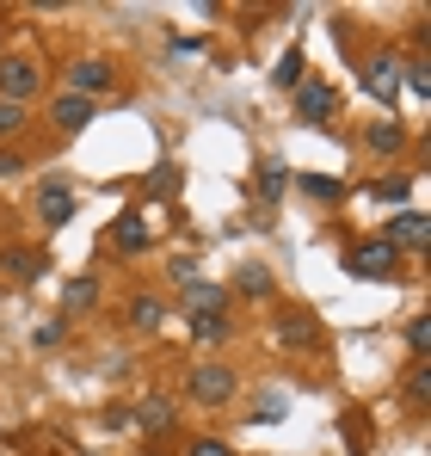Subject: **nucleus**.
<instances>
[{"instance_id":"1","label":"nucleus","mask_w":431,"mask_h":456,"mask_svg":"<svg viewBox=\"0 0 431 456\" xmlns=\"http://www.w3.org/2000/svg\"><path fill=\"white\" fill-rule=\"evenodd\" d=\"M346 272H352L358 284H394V278H401V253L376 234V240H358V247H352Z\"/></svg>"},{"instance_id":"2","label":"nucleus","mask_w":431,"mask_h":456,"mask_svg":"<svg viewBox=\"0 0 431 456\" xmlns=\"http://www.w3.org/2000/svg\"><path fill=\"white\" fill-rule=\"evenodd\" d=\"M234 388H240V370H228L222 358L198 364V370L185 377V395H191L198 407H228V401H234Z\"/></svg>"},{"instance_id":"3","label":"nucleus","mask_w":431,"mask_h":456,"mask_svg":"<svg viewBox=\"0 0 431 456\" xmlns=\"http://www.w3.org/2000/svg\"><path fill=\"white\" fill-rule=\"evenodd\" d=\"M44 93V69L31 56H0V99L6 105H31Z\"/></svg>"},{"instance_id":"4","label":"nucleus","mask_w":431,"mask_h":456,"mask_svg":"<svg viewBox=\"0 0 431 456\" xmlns=\"http://www.w3.org/2000/svg\"><path fill=\"white\" fill-rule=\"evenodd\" d=\"M69 93H80V99H105L111 86H118V69L105 62V56H80V62H69Z\"/></svg>"},{"instance_id":"5","label":"nucleus","mask_w":431,"mask_h":456,"mask_svg":"<svg viewBox=\"0 0 431 456\" xmlns=\"http://www.w3.org/2000/svg\"><path fill=\"white\" fill-rule=\"evenodd\" d=\"M333 105H339V93H333L327 80H302V86H296V118H302V124L321 130V124L333 118Z\"/></svg>"},{"instance_id":"6","label":"nucleus","mask_w":431,"mask_h":456,"mask_svg":"<svg viewBox=\"0 0 431 456\" xmlns=\"http://www.w3.org/2000/svg\"><path fill=\"white\" fill-rule=\"evenodd\" d=\"M278 346H289V352H314L321 346V327H314L308 308H284L278 314Z\"/></svg>"},{"instance_id":"7","label":"nucleus","mask_w":431,"mask_h":456,"mask_svg":"<svg viewBox=\"0 0 431 456\" xmlns=\"http://www.w3.org/2000/svg\"><path fill=\"white\" fill-rule=\"evenodd\" d=\"M148 240H154V228H148L142 204H130V210H118V223H111V247H118V253H142Z\"/></svg>"},{"instance_id":"8","label":"nucleus","mask_w":431,"mask_h":456,"mask_svg":"<svg viewBox=\"0 0 431 456\" xmlns=\"http://www.w3.org/2000/svg\"><path fill=\"white\" fill-rule=\"evenodd\" d=\"M93 111H99V99H80V93H62V99L50 105V124H56L62 136H80V130L93 124Z\"/></svg>"},{"instance_id":"9","label":"nucleus","mask_w":431,"mask_h":456,"mask_svg":"<svg viewBox=\"0 0 431 456\" xmlns=\"http://www.w3.org/2000/svg\"><path fill=\"white\" fill-rule=\"evenodd\" d=\"M37 216H44V228H62V223L74 216L69 179H44V191H37Z\"/></svg>"},{"instance_id":"10","label":"nucleus","mask_w":431,"mask_h":456,"mask_svg":"<svg viewBox=\"0 0 431 456\" xmlns=\"http://www.w3.org/2000/svg\"><path fill=\"white\" fill-rule=\"evenodd\" d=\"M363 86H370L382 105H394V93H401V62H394V56H370V62H363Z\"/></svg>"},{"instance_id":"11","label":"nucleus","mask_w":431,"mask_h":456,"mask_svg":"<svg viewBox=\"0 0 431 456\" xmlns=\"http://www.w3.org/2000/svg\"><path fill=\"white\" fill-rule=\"evenodd\" d=\"M382 240H388L394 253H401V247H426V240H431V223L419 216V210H401V216L388 223V234H382Z\"/></svg>"},{"instance_id":"12","label":"nucleus","mask_w":431,"mask_h":456,"mask_svg":"<svg viewBox=\"0 0 431 456\" xmlns=\"http://www.w3.org/2000/svg\"><path fill=\"white\" fill-rule=\"evenodd\" d=\"M0 272H12L19 284H31V278H44V272H50V259H44L37 247H6V253H0Z\"/></svg>"},{"instance_id":"13","label":"nucleus","mask_w":431,"mask_h":456,"mask_svg":"<svg viewBox=\"0 0 431 456\" xmlns=\"http://www.w3.org/2000/svg\"><path fill=\"white\" fill-rule=\"evenodd\" d=\"M222 303H228V290L210 284V278H191V284H185V308H191V314H222Z\"/></svg>"},{"instance_id":"14","label":"nucleus","mask_w":431,"mask_h":456,"mask_svg":"<svg viewBox=\"0 0 431 456\" xmlns=\"http://www.w3.org/2000/svg\"><path fill=\"white\" fill-rule=\"evenodd\" d=\"M401 142H407V130H401L394 118H382V124H370V130H363V149H370V154H394Z\"/></svg>"},{"instance_id":"15","label":"nucleus","mask_w":431,"mask_h":456,"mask_svg":"<svg viewBox=\"0 0 431 456\" xmlns=\"http://www.w3.org/2000/svg\"><path fill=\"white\" fill-rule=\"evenodd\" d=\"M124 321H130L136 333H148V327H160V321H167V303H160V297H130Z\"/></svg>"},{"instance_id":"16","label":"nucleus","mask_w":431,"mask_h":456,"mask_svg":"<svg viewBox=\"0 0 431 456\" xmlns=\"http://www.w3.org/2000/svg\"><path fill=\"white\" fill-rule=\"evenodd\" d=\"M99 303V278H69V290H62V314H80V308Z\"/></svg>"},{"instance_id":"17","label":"nucleus","mask_w":431,"mask_h":456,"mask_svg":"<svg viewBox=\"0 0 431 456\" xmlns=\"http://www.w3.org/2000/svg\"><path fill=\"white\" fill-rule=\"evenodd\" d=\"M296 185H302L308 198H321V204H333V198H346V179H327V173H296Z\"/></svg>"},{"instance_id":"18","label":"nucleus","mask_w":431,"mask_h":456,"mask_svg":"<svg viewBox=\"0 0 431 456\" xmlns=\"http://www.w3.org/2000/svg\"><path fill=\"white\" fill-rule=\"evenodd\" d=\"M130 426H142V432H167V426H173V407H167V401H142V407L130 413Z\"/></svg>"},{"instance_id":"19","label":"nucleus","mask_w":431,"mask_h":456,"mask_svg":"<svg viewBox=\"0 0 431 456\" xmlns=\"http://www.w3.org/2000/svg\"><path fill=\"white\" fill-rule=\"evenodd\" d=\"M191 339H204V346L228 339V314H191Z\"/></svg>"},{"instance_id":"20","label":"nucleus","mask_w":431,"mask_h":456,"mask_svg":"<svg viewBox=\"0 0 431 456\" xmlns=\"http://www.w3.org/2000/svg\"><path fill=\"white\" fill-rule=\"evenodd\" d=\"M272 80H278L284 93H296V86L308 80V75H302V50H289V56H278V75H272Z\"/></svg>"},{"instance_id":"21","label":"nucleus","mask_w":431,"mask_h":456,"mask_svg":"<svg viewBox=\"0 0 431 456\" xmlns=\"http://www.w3.org/2000/svg\"><path fill=\"white\" fill-rule=\"evenodd\" d=\"M259 198H265V204H278V198H284V167H278V160H265V167H259Z\"/></svg>"},{"instance_id":"22","label":"nucleus","mask_w":431,"mask_h":456,"mask_svg":"<svg viewBox=\"0 0 431 456\" xmlns=\"http://www.w3.org/2000/svg\"><path fill=\"white\" fill-rule=\"evenodd\" d=\"M240 290L247 297H272V272L265 265H240Z\"/></svg>"},{"instance_id":"23","label":"nucleus","mask_w":431,"mask_h":456,"mask_svg":"<svg viewBox=\"0 0 431 456\" xmlns=\"http://www.w3.org/2000/svg\"><path fill=\"white\" fill-rule=\"evenodd\" d=\"M25 124H31V118H25V105H6V99H0V142H12Z\"/></svg>"},{"instance_id":"24","label":"nucleus","mask_w":431,"mask_h":456,"mask_svg":"<svg viewBox=\"0 0 431 456\" xmlns=\"http://www.w3.org/2000/svg\"><path fill=\"white\" fill-rule=\"evenodd\" d=\"M407 346H413L419 358L431 352V314H413V321H407Z\"/></svg>"},{"instance_id":"25","label":"nucleus","mask_w":431,"mask_h":456,"mask_svg":"<svg viewBox=\"0 0 431 456\" xmlns=\"http://www.w3.org/2000/svg\"><path fill=\"white\" fill-rule=\"evenodd\" d=\"M401 75H407V86H413L419 99H431V62H426V56H419L413 69H401Z\"/></svg>"},{"instance_id":"26","label":"nucleus","mask_w":431,"mask_h":456,"mask_svg":"<svg viewBox=\"0 0 431 456\" xmlns=\"http://www.w3.org/2000/svg\"><path fill=\"white\" fill-rule=\"evenodd\" d=\"M407 191H413L407 179H376V198H382V204H407Z\"/></svg>"},{"instance_id":"27","label":"nucleus","mask_w":431,"mask_h":456,"mask_svg":"<svg viewBox=\"0 0 431 456\" xmlns=\"http://www.w3.org/2000/svg\"><path fill=\"white\" fill-rule=\"evenodd\" d=\"M185 456H234V451H228L222 438H191V444H185Z\"/></svg>"},{"instance_id":"28","label":"nucleus","mask_w":431,"mask_h":456,"mask_svg":"<svg viewBox=\"0 0 431 456\" xmlns=\"http://www.w3.org/2000/svg\"><path fill=\"white\" fill-rule=\"evenodd\" d=\"M173 185H179V173H173V167H154V179H148V191H154V198H167Z\"/></svg>"},{"instance_id":"29","label":"nucleus","mask_w":431,"mask_h":456,"mask_svg":"<svg viewBox=\"0 0 431 456\" xmlns=\"http://www.w3.org/2000/svg\"><path fill=\"white\" fill-rule=\"evenodd\" d=\"M407 388H413V401H426V395H431V370H426V364H413V377H407Z\"/></svg>"},{"instance_id":"30","label":"nucleus","mask_w":431,"mask_h":456,"mask_svg":"<svg viewBox=\"0 0 431 456\" xmlns=\"http://www.w3.org/2000/svg\"><path fill=\"white\" fill-rule=\"evenodd\" d=\"M167 278H173V284H179V290H185V284H191V278H198V265H191V259H173V272H167Z\"/></svg>"},{"instance_id":"31","label":"nucleus","mask_w":431,"mask_h":456,"mask_svg":"<svg viewBox=\"0 0 431 456\" xmlns=\"http://www.w3.org/2000/svg\"><path fill=\"white\" fill-rule=\"evenodd\" d=\"M31 339H37V346H62V321H44Z\"/></svg>"},{"instance_id":"32","label":"nucleus","mask_w":431,"mask_h":456,"mask_svg":"<svg viewBox=\"0 0 431 456\" xmlns=\"http://www.w3.org/2000/svg\"><path fill=\"white\" fill-rule=\"evenodd\" d=\"M6 173H19V160H12V154H0V179H6Z\"/></svg>"},{"instance_id":"33","label":"nucleus","mask_w":431,"mask_h":456,"mask_svg":"<svg viewBox=\"0 0 431 456\" xmlns=\"http://www.w3.org/2000/svg\"><path fill=\"white\" fill-rule=\"evenodd\" d=\"M142 456H154V451H142Z\"/></svg>"},{"instance_id":"34","label":"nucleus","mask_w":431,"mask_h":456,"mask_svg":"<svg viewBox=\"0 0 431 456\" xmlns=\"http://www.w3.org/2000/svg\"><path fill=\"white\" fill-rule=\"evenodd\" d=\"M86 456H93V451H86Z\"/></svg>"}]
</instances>
